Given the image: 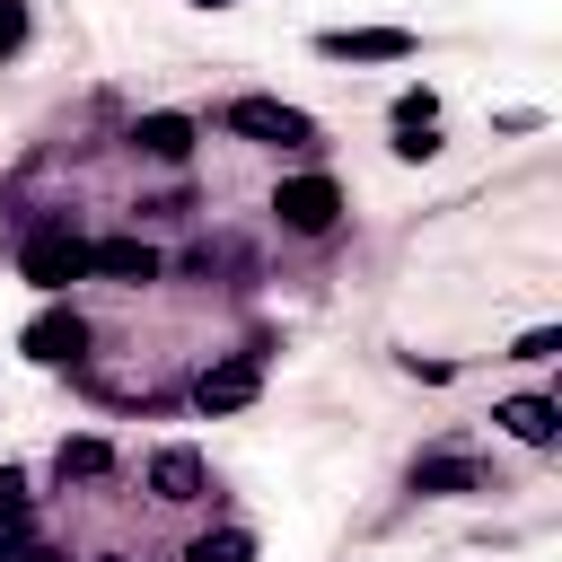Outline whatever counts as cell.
I'll return each mask as SVG.
<instances>
[{
    "label": "cell",
    "instance_id": "obj_1",
    "mask_svg": "<svg viewBox=\"0 0 562 562\" xmlns=\"http://www.w3.org/2000/svg\"><path fill=\"white\" fill-rule=\"evenodd\" d=\"M220 123H228L237 140H263V149H316V114H299V105H281V97H228Z\"/></svg>",
    "mask_w": 562,
    "mask_h": 562
},
{
    "label": "cell",
    "instance_id": "obj_2",
    "mask_svg": "<svg viewBox=\"0 0 562 562\" xmlns=\"http://www.w3.org/2000/svg\"><path fill=\"white\" fill-rule=\"evenodd\" d=\"M272 220H281L290 237H325V228L342 220V184H334L325 167H307V176H281V193H272Z\"/></svg>",
    "mask_w": 562,
    "mask_h": 562
},
{
    "label": "cell",
    "instance_id": "obj_3",
    "mask_svg": "<svg viewBox=\"0 0 562 562\" xmlns=\"http://www.w3.org/2000/svg\"><path fill=\"white\" fill-rule=\"evenodd\" d=\"M18 272H26L44 299H61L70 281H88V237H79V228H35V237L18 246Z\"/></svg>",
    "mask_w": 562,
    "mask_h": 562
},
{
    "label": "cell",
    "instance_id": "obj_4",
    "mask_svg": "<svg viewBox=\"0 0 562 562\" xmlns=\"http://www.w3.org/2000/svg\"><path fill=\"white\" fill-rule=\"evenodd\" d=\"M18 351H26V360H44V369H70V360L88 351V325H79V307H70V299H53L44 316H26Z\"/></svg>",
    "mask_w": 562,
    "mask_h": 562
},
{
    "label": "cell",
    "instance_id": "obj_5",
    "mask_svg": "<svg viewBox=\"0 0 562 562\" xmlns=\"http://www.w3.org/2000/svg\"><path fill=\"white\" fill-rule=\"evenodd\" d=\"M263 395V351H237V360H211L202 378H193V404L202 413H246Z\"/></svg>",
    "mask_w": 562,
    "mask_h": 562
},
{
    "label": "cell",
    "instance_id": "obj_6",
    "mask_svg": "<svg viewBox=\"0 0 562 562\" xmlns=\"http://www.w3.org/2000/svg\"><path fill=\"white\" fill-rule=\"evenodd\" d=\"M316 53L325 61H413V35L404 26H325Z\"/></svg>",
    "mask_w": 562,
    "mask_h": 562
},
{
    "label": "cell",
    "instance_id": "obj_7",
    "mask_svg": "<svg viewBox=\"0 0 562 562\" xmlns=\"http://www.w3.org/2000/svg\"><path fill=\"white\" fill-rule=\"evenodd\" d=\"M132 149L158 158V167H184L193 158V114H140L132 123Z\"/></svg>",
    "mask_w": 562,
    "mask_h": 562
},
{
    "label": "cell",
    "instance_id": "obj_8",
    "mask_svg": "<svg viewBox=\"0 0 562 562\" xmlns=\"http://www.w3.org/2000/svg\"><path fill=\"white\" fill-rule=\"evenodd\" d=\"M492 422H501L509 439H527V448H553V439H562V404H553V395H509Z\"/></svg>",
    "mask_w": 562,
    "mask_h": 562
},
{
    "label": "cell",
    "instance_id": "obj_9",
    "mask_svg": "<svg viewBox=\"0 0 562 562\" xmlns=\"http://www.w3.org/2000/svg\"><path fill=\"white\" fill-rule=\"evenodd\" d=\"M149 492H158V501H202V492H211V465H202L193 448H158V457H149Z\"/></svg>",
    "mask_w": 562,
    "mask_h": 562
},
{
    "label": "cell",
    "instance_id": "obj_10",
    "mask_svg": "<svg viewBox=\"0 0 562 562\" xmlns=\"http://www.w3.org/2000/svg\"><path fill=\"white\" fill-rule=\"evenodd\" d=\"M88 272H105V281H132V290H140V281H158V255H149L140 237H97V246H88Z\"/></svg>",
    "mask_w": 562,
    "mask_h": 562
},
{
    "label": "cell",
    "instance_id": "obj_11",
    "mask_svg": "<svg viewBox=\"0 0 562 562\" xmlns=\"http://www.w3.org/2000/svg\"><path fill=\"white\" fill-rule=\"evenodd\" d=\"M483 474H474V457H413V492H474Z\"/></svg>",
    "mask_w": 562,
    "mask_h": 562
},
{
    "label": "cell",
    "instance_id": "obj_12",
    "mask_svg": "<svg viewBox=\"0 0 562 562\" xmlns=\"http://www.w3.org/2000/svg\"><path fill=\"white\" fill-rule=\"evenodd\" d=\"M184 562H255V536L246 527H211V536L184 544Z\"/></svg>",
    "mask_w": 562,
    "mask_h": 562
},
{
    "label": "cell",
    "instance_id": "obj_13",
    "mask_svg": "<svg viewBox=\"0 0 562 562\" xmlns=\"http://www.w3.org/2000/svg\"><path fill=\"white\" fill-rule=\"evenodd\" d=\"M53 465H61V474H79V483H88V474H105V465H114V448H105V439H97V430H79V439H61V457H53Z\"/></svg>",
    "mask_w": 562,
    "mask_h": 562
},
{
    "label": "cell",
    "instance_id": "obj_14",
    "mask_svg": "<svg viewBox=\"0 0 562 562\" xmlns=\"http://www.w3.org/2000/svg\"><path fill=\"white\" fill-rule=\"evenodd\" d=\"M430 123H439V97L430 88H404L395 97V132H430Z\"/></svg>",
    "mask_w": 562,
    "mask_h": 562
},
{
    "label": "cell",
    "instance_id": "obj_15",
    "mask_svg": "<svg viewBox=\"0 0 562 562\" xmlns=\"http://www.w3.org/2000/svg\"><path fill=\"white\" fill-rule=\"evenodd\" d=\"M26 53V0H0V61Z\"/></svg>",
    "mask_w": 562,
    "mask_h": 562
},
{
    "label": "cell",
    "instance_id": "obj_16",
    "mask_svg": "<svg viewBox=\"0 0 562 562\" xmlns=\"http://www.w3.org/2000/svg\"><path fill=\"white\" fill-rule=\"evenodd\" d=\"M553 351H562V325H527V334H518V351H509V360H553Z\"/></svg>",
    "mask_w": 562,
    "mask_h": 562
},
{
    "label": "cell",
    "instance_id": "obj_17",
    "mask_svg": "<svg viewBox=\"0 0 562 562\" xmlns=\"http://www.w3.org/2000/svg\"><path fill=\"white\" fill-rule=\"evenodd\" d=\"M26 536V492H0V553Z\"/></svg>",
    "mask_w": 562,
    "mask_h": 562
},
{
    "label": "cell",
    "instance_id": "obj_18",
    "mask_svg": "<svg viewBox=\"0 0 562 562\" xmlns=\"http://www.w3.org/2000/svg\"><path fill=\"white\" fill-rule=\"evenodd\" d=\"M430 149H439V132H395V158H413V167H422Z\"/></svg>",
    "mask_w": 562,
    "mask_h": 562
},
{
    "label": "cell",
    "instance_id": "obj_19",
    "mask_svg": "<svg viewBox=\"0 0 562 562\" xmlns=\"http://www.w3.org/2000/svg\"><path fill=\"white\" fill-rule=\"evenodd\" d=\"M0 562H61V553H53V544H35V536H18V544H9Z\"/></svg>",
    "mask_w": 562,
    "mask_h": 562
},
{
    "label": "cell",
    "instance_id": "obj_20",
    "mask_svg": "<svg viewBox=\"0 0 562 562\" xmlns=\"http://www.w3.org/2000/svg\"><path fill=\"white\" fill-rule=\"evenodd\" d=\"M97 562H132V553H97Z\"/></svg>",
    "mask_w": 562,
    "mask_h": 562
},
{
    "label": "cell",
    "instance_id": "obj_21",
    "mask_svg": "<svg viewBox=\"0 0 562 562\" xmlns=\"http://www.w3.org/2000/svg\"><path fill=\"white\" fill-rule=\"evenodd\" d=\"M193 9H228V0H193Z\"/></svg>",
    "mask_w": 562,
    "mask_h": 562
}]
</instances>
